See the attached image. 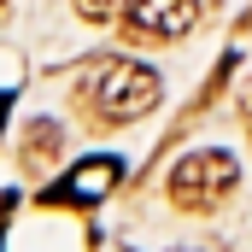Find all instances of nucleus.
Returning <instances> with one entry per match:
<instances>
[{"label": "nucleus", "mask_w": 252, "mask_h": 252, "mask_svg": "<svg viewBox=\"0 0 252 252\" xmlns=\"http://www.w3.org/2000/svg\"><path fill=\"white\" fill-rule=\"evenodd\" d=\"M64 153V124L59 118H30L24 124V141H18V164L24 170H53Z\"/></svg>", "instance_id": "nucleus-5"}, {"label": "nucleus", "mask_w": 252, "mask_h": 252, "mask_svg": "<svg viewBox=\"0 0 252 252\" xmlns=\"http://www.w3.org/2000/svg\"><path fill=\"white\" fill-rule=\"evenodd\" d=\"M235 112H241V118H247V124H252V82H247V88H241V100H235Z\"/></svg>", "instance_id": "nucleus-7"}, {"label": "nucleus", "mask_w": 252, "mask_h": 252, "mask_svg": "<svg viewBox=\"0 0 252 252\" xmlns=\"http://www.w3.org/2000/svg\"><path fill=\"white\" fill-rule=\"evenodd\" d=\"M118 182H124V158L94 153V158H82L70 176H59L53 188H41V205H100Z\"/></svg>", "instance_id": "nucleus-4"}, {"label": "nucleus", "mask_w": 252, "mask_h": 252, "mask_svg": "<svg viewBox=\"0 0 252 252\" xmlns=\"http://www.w3.org/2000/svg\"><path fill=\"white\" fill-rule=\"evenodd\" d=\"M199 24V0H129L124 35L129 41H182Z\"/></svg>", "instance_id": "nucleus-3"}, {"label": "nucleus", "mask_w": 252, "mask_h": 252, "mask_svg": "<svg viewBox=\"0 0 252 252\" xmlns=\"http://www.w3.org/2000/svg\"><path fill=\"white\" fill-rule=\"evenodd\" d=\"M241 182V164H235V153L229 147H199L188 158H176V170H170V182H164V199L176 205V211H217L229 193Z\"/></svg>", "instance_id": "nucleus-2"}, {"label": "nucleus", "mask_w": 252, "mask_h": 252, "mask_svg": "<svg viewBox=\"0 0 252 252\" xmlns=\"http://www.w3.org/2000/svg\"><path fill=\"white\" fill-rule=\"evenodd\" d=\"M158 94H164L158 70L141 64V59H106V64H94V76L76 88V100L94 112L88 124H100V129H118V124L147 118V112L158 106Z\"/></svg>", "instance_id": "nucleus-1"}, {"label": "nucleus", "mask_w": 252, "mask_h": 252, "mask_svg": "<svg viewBox=\"0 0 252 252\" xmlns=\"http://www.w3.org/2000/svg\"><path fill=\"white\" fill-rule=\"evenodd\" d=\"M70 6H76L82 24H118V6L124 0H70Z\"/></svg>", "instance_id": "nucleus-6"}, {"label": "nucleus", "mask_w": 252, "mask_h": 252, "mask_svg": "<svg viewBox=\"0 0 252 252\" xmlns=\"http://www.w3.org/2000/svg\"><path fill=\"white\" fill-rule=\"evenodd\" d=\"M6 112H12V94H0V124H6Z\"/></svg>", "instance_id": "nucleus-8"}, {"label": "nucleus", "mask_w": 252, "mask_h": 252, "mask_svg": "<svg viewBox=\"0 0 252 252\" xmlns=\"http://www.w3.org/2000/svg\"><path fill=\"white\" fill-rule=\"evenodd\" d=\"M0 6H6V0H0Z\"/></svg>", "instance_id": "nucleus-9"}]
</instances>
